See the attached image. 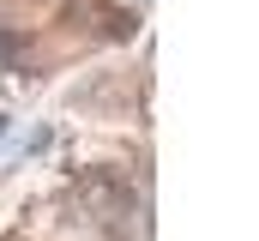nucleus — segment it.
I'll return each instance as SVG.
<instances>
[{
	"label": "nucleus",
	"instance_id": "1",
	"mask_svg": "<svg viewBox=\"0 0 259 241\" xmlns=\"http://www.w3.org/2000/svg\"><path fill=\"white\" fill-rule=\"evenodd\" d=\"M0 133H6V120H0Z\"/></svg>",
	"mask_w": 259,
	"mask_h": 241
}]
</instances>
